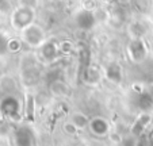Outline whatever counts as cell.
I'll return each instance as SVG.
<instances>
[{
	"label": "cell",
	"mask_w": 153,
	"mask_h": 146,
	"mask_svg": "<svg viewBox=\"0 0 153 146\" xmlns=\"http://www.w3.org/2000/svg\"><path fill=\"white\" fill-rule=\"evenodd\" d=\"M22 39L29 46H39L45 41V31L35 23H31L22 30Z\"/></svg>",
	"instance_id": "6da1fadb"
},
{
	"label": "cell",
	"mask_w": 153,
	"mask_h": 146,
	"mask_svg": "<svg viewBox=\"0 0 153 146\" xmlns=\"http://www.w3.org/2000/svg\"><path fill=\"white\" fill-rule=\"evenodd\" d=\"M6 41H7V38L4 37V35H0V43L6 42ZM7 50H8V46H1L0 45V54H4Z\"/></svg>",
	"instance_id": "3957f363"
},
{
	"label": "cell",
	"mask_w": 153,
	"mask_h": 146,
	"mask_svg": "<svg viewBox=\"0 0 153 146\" xmlns=\"http://www.w3.org/2000/svg\"><path fill=\"white\" fill-rule=\"evenodd\" d=\"M34 10L27 8V7H19L16 11L12 14V24L15 29L23 30L29 24L34 22Z\"/></svg>",
	"instance_id": "7a4b0ae2"
}]
</instances>
